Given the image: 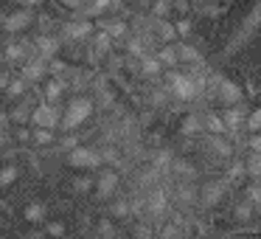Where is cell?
<instances>
[{
    "mask_svg": "<svg viewBox=\"0 0 261 239\" xmlns=\"http://www.w3.org/2000/svg\"><path fill=\"white\" fill-rule=\"evenodd\" d=\"M96 110V104H93L90 96H73L68 102V107L62 110V118H59V127H65V130H76V127L82 124V121L90 118V113Z\"/></svg>",
    "mask_w": 261,
    "mask_h": 239,
    "instance_id": "obj_1",
    "label": "cell"
},
{
    "mask_svg": "<svg viewBox=\"0 0 261 239\" xmlns=\"http://www.w3.org/2000/svg\"><path fill=\"white\" fill-rule=\"evenodd\" d=\"M169 90H171V96L180 99V102H194V99H199L202 79L182 76V74H169Z\"/></svg>",
    "mask_w": 261,
    "mask_h": 239,
    "instance_id": "obj_2",
    "label": "cell"
},
{
    "mask_svg": "<svg viewBox=\"0 0 261 239\" xmlns=\"http://www.w3.org/2000/svg\"><path fill=\"white\" fill-rule=\"evenodd\" d=\"M59 118H62V110L57 104H40V107L31 110V124L37 130H57L59 127Z\"/></svg>",
    "mask_w": 261,
    "mask_h": 239,
    "instance_id": "obj_3",
    "label": "cell"
},
{
    "mask_svg": "<svg viewBox=\"0 0 261 239\" xmlns=\"http://www.w3.org/2000/svg\"><path fill=\"white\" fill-rule=\"evenodd\" d=\"M93 31H96V23H90V20H68V23H62V31H59V40H90Z\"/></svg>",
    "mask_w": 261,
    "mask_h": 239,
    "instance_id": "obj_4",
    "label": "cell"
},
{
    "mask_svg": "<svg viewBox=\"0 0 261 239\" xmlns=\"http://www.w3.org/2000/svg\"><path fill=\"white\" fill-rule=\"evenodd\" d=\"M68 166H73V169H96V166H101V155L90 147H73L68 152Z\"/></svg>",
    "mask_w": 261,
    "mask_h": 239,
    "instance_id": "obj_5",
    "label": "cell"
},
{
    "mask_svg": "<svg viewBox=\"0 0 261 239\" xmlns=\"http://www.w3.org/2000/svg\"><path fill=\"white\" fill-rule=\"evenodd\" d=\"M31 23H34V14H31V9H17V12L6 14V20L0 23V29L9 31V34H20V31H25Z\"/></svg>",
    "mask_w": 261,
    "mask_h": 239,
    "instance_id": "obj_6",
    "label": "cell"
},
{
    "mask_svg": "<svg viewBox=\"0 0 261 239\" xmlns=\"http://www.w3.org/2000/svg\"><path fill=\"white\" fill-rule=\"evenodd\" d=\"M225 192H227V183L225 180H208L202 188L197 192V197H199V203L202 205H216V203H222V197H225Z\"/></svg>",
    "mask_w": 261,
    "mask_h": 239,
    "instance_id": "obj_7",
    "label": "cell"
},
{
    "mask_svg": "<svg viewBox=\"0 0 261 239\" xmlns=\"http://www.w3.org/2000/svg\"><path fill=\"white\" fill-rule=\"evenodd\" d=\"M93 188H96V197L98 200H110L115 192H118V172L107 169L98 175V180H93Z\"/></svg>",
    "mask_w": 261,
    "mask_h": 239,
    "instance_id": "obj_8",
    "label": "cell"
},
{
    "mask_svg": "<svg viewBox=\"0 0 261 239\" xmlns=\"http://www.w3.org/2000/svg\"><path fill=\"white\" fill-rule=\"evenodd\" d=\"M216 96L222 99V104H227V107H236V104H242L244 93H242V87H239L236 82L219 79V82H216Z\"/></svg>",
    "mask_w": 261,
    "mask_h": 239,
    "instance_id": "obj_9",
    "label": "cell"
},
{
    "mask_svg": "<svg viewBox=\"0 0 261 239\" xmlns=\"http://www.w3.org/2000/svg\"><path fill=\"white\" fill-rule=\"evenodd\" d=\"M48 76V62L42 57H37V54H31L29 59L23 62V79L25 82H40Z\"/></svg>",
    "mask_w": 261,
    "mask_h": 239,
    "instance_id": "obj_10",
    "label": "cell"
},
{
    "mask_svg": "<svg viewBox=\"0 0 261 239\" xmlns=\"http://www.w3.org/2000/svg\"><path fill=\"white\" fill-rule=\"evenodd\" d=\"M59 42H62V40H59V37H51V34H40V37H37V40H34V54H37V57H42V59H45V62H48V59H54V57H57V54H59Z\"/></svg>",
    "mask_w": 261,
    "mask_h": 239,
    "instance_id": "obj_11",
    "label": "cell"
},
{
    "mask_svg": "<svg viewBox=\"0 0 261 239\" xmlns=\"http://www.w3.org/2000/svg\"><path fill=\"white\" fill-rule=\"evenodd\" d=\"M219 118H222V124H225V130L236 132V130H242V127H244V118H247V113H244V110L236 104V107H227L225 113L219 115Z\"/></svg>",
    "mask_w": 261,
    "mask_h": 239,
    "instance_id": "obj_12",
    "label": "cell"
},
{
    "mask_svg": "<svg viewBox=\"0 0 261 239\" xmlns=\"http://www.w3.org/2000/svg\"><path fill=\"white\" fill-rule=\"evenodd\" d=\"M29 51H31V42H25V40L6 42V59L9 62H25V59H29Z\"/></svg>",
    "mask_w": 261,
    "mask_h": 239,
    "instance_id": "obj_13",
    "label": "cell"
},
{
    "mask_svg": "<svg viewBox=\"0 0 261 239\" xmlns=\"http://www.w3.org/2000/svg\"><path fill=\"white\" fill-rule=\"evenodd\" d=\"M90 51L96 54V57H107V54L113 51V37L104 34V31H93V37H90Z\"/></svg>",
    "mask_w": 261,
    "mask_h": 239,
    "instance_id": "obj_14",
    "label": "cell"
},
{
    "mask_svg": "<svg viewBox=\"0 0 261 239\" xmlns=\"http://www.w3.org/2000/svg\"><path fill=\"white\" fill-rule=\"evenodd\" d=\"M177 59L186 62V65H202V54H199L194 45H186V42L177 45Z\"/></svg>",
    "mask_w": 261,
    "mask_h": 239,
    "instance_id": "obj_15",
    "label": "cell"
},
{
    "mask_svg": "<svg viewBox=\"0 0 261 239\" xmlns=\"http://www.w3.org/2000/svg\"><path fill=\"white\" fill-rule=\"evenodd\" d=\"M23 214H25V220H29L31 225H40V222H45L48 208H45V203H29Z\"/></svg>",
    "mask_w": 261,
    "mask_h": 239,
    "instance_id": "obj_16",
    "label": "cell"
},
{
    "mask_svg": "<svg viewBox=\"0 0 261 239\" xmlns=\"http://www.w3.org/2000/svg\"><path fill=\"white\" fill-rule=\"evenodd\" d=\"M158 62L163 65V68H177L180 65V59H177V45L174 42H169V45H163L158 51Z\"/></svg>",
    "mask_w": 261,
    "mask_h": 239,
    "instance_id": "obj_17",
    "label": "cell"
},
{
    "mask_svg": "<svg viewBox=\"0 0 261 239\" xmlns=\"http://www.w3.org/2000/svg\"><path fill=\"white\" fill-rule=\"evenodd\" d=\"M98 31H104V34H110V37H124L129 29H126L124 20H101V23H98Z\"/></svg>",
    "mask_w": 261,
    "mask_h": 239,
    "instance_id": "obj_18",
    "label": "cell"
},
{
    "mask_svg": "<svg viewBox=\"0 0 261 239\" xmlns=\"http://www.w3.org/2000/svg\"><path fill=\"white\" fill-rule=\"evenodd\" d=\"M138 62H141V68H138V70H141L143 76H158L160 70H163V65L158 62V57H149V54H143Z\"/></svg>",
    "mask_w": 261,
    "mask_h": 239,
    "instance_id": "obj_19",
    "label": "cell"
},
{
    "mask_svg": "<svg viewBox=\"0 0 261 239\" xmlns=\"http://www.w3.org/2000/svg\"><path fill=\"white\" fill-rule=\"evenodd\" d=\"M205 127H202V115L199 113H191L186 121H182V135H199Z\"/></svg>",
    "mask_w": 261,
    "mask_h": 239,
    "instance_id": "obj_20",
    "label": "cell"
},
{
    "mask_svg": "<svg viewBox=\"0 0 261 239\" xmlns=\"http://www.w3.org/2000/svg\"><path fill=\"white\" fill-rule=\"evenodd\" d=\"M154 29H158V37L163 40V45H169V42H174V40H177V34H174V23H169V20H158V23H154Z\"/></svg>",
    "mask_w": 261,
    "mask_h": 239,
    "instance_id": "obj_21",
    "label": "cell"
},
{
    "mask_svg": "<svg viewBox=\"0 0 261 239\" xmlns=\"http://www.w3.org/2000/svg\"><path fill=\"white\" fill-rule=\"evenodd\" d=\"M208 144H211V149H214L219 158H230V155H233V147L225 141V135H211Z\"/></svg>",
    "mask_w": 261,
    "mask_h": 239,
    "instance_id": "obj_22",
    "label": "cell"
},
{
    "mask_svg": "<svg viewBox=\"0 0 261 239\" xmlns=\"http://www.w3.org/2000/svg\"><path fill=\"white\" fill-rule=\"evenodd\" d=\"M244 175H250L253 180L261 177V155L258 152H250V158L244 160Z\"/></svg>",
    "mask_w": 261,
    "mask_h": 239,
    "instance_id": "obj_23",
    "label": "cell"
},
{
    "mask_svg": "<svg viewBox=\"0 0 261 239\" xmlns=\"http://www.w3.org/2000/svg\"><path fill=\"white\" fill-rule=\"evenodd\" d=\"M29 118H31V107H29V102H20L17 107H14L12 113H9V121H14V124H20V127H23Z\"/></svg>",
    "mask_w": 261,
    "mask_h": 239,
    "instance_id": "obj_24",
    "label": "cell"
},
{
    "mask_svg": "<svg viewBox=\"0 0 261 239\" xmlns=\"http://www.w3.org/2000/svg\"><path fill=\"white\" fill-rule=\"evenodd\" d=\"M42 96H45V104H57L59 96H62V82L59 79H51L45 85V90H42Z\"/></svg>",
    "mask_w": 261,
    "mask_h": 239,
    "instance_id": "obj_25",
    "label": "cell"
},
{
    "mask_svg": "<svg viewBox=\"0 0 261 239\" xmlns=\"http://www.w3.org/2000/svg\"><path fill=\"white\" fill-rule=\"evenodd\" d=\"M25 87H29V82L25 79H9V85H6V96L9 99H23L25 96Z\"/></svg>",
    "mask_w": 261,
    "mask_h": 239,
    "instance_id": "obj_26",
    "label": "cell"
},
{
    "mask_svg": "<svg viewBox=\"0 0 261 239\" xmlns=\"http://www.w3.org/2000/svg\"><path fill=\"white\" fill-rule=\"evenodd\" d=\"M202 127L205 130H211L208 135H225V124H222V118L219 115H202Z\"/></svg>",
    "mask_w": 261,
    "mask_h": 239,
    "instance_id": "obj_27",
    "label": "cell"
},
{
    "mask_svg": "<svg viewBox=\"0 0 261 239\" xmlns=\"http://www.w3.org/2000/svg\"><path fill=\"white\" fill-rule=\"evenodd\" d=\"M253 214H255V211H253V205H250L247 200H242V203L233 205V217H236L239 222H250V220H253Z\"/></svg>",
    "mask_w": 261,
    "mask_h": 239,
    "instance_id": "obj_28",
    "label": "cell"
},
{
    "mask_svg": "<svg viewBox=\"0 0 261 239\" xmlns=\"http://www.w3.org/2000/svg\"><path fill=\"white\" fill-rule=\"evenodd\" d=\"M149 211H152L154 217H160L166 211V194L163 192H154L152 197H149Z\"/></svg>",
    "mask_w": 261,
    "mask_h": 239,
    "instance_id": "obj_29",
    "label": "cell"
},
{
    "mask_svg": "<svg viewBox=\"0 0 261 239\" xmlns=\"http://www.w3.org/2000/svg\"><path fill=\"white\" fill-rule=\"evenodd\" d=\"M126 51H129V57H138V59H141L143 54H146V45H143L141 37H129V42H126Z\"/></svg>",
    "mask_w": 261,
    "mask_h": 239,
    "instance_id": "obj_30",
    "label": "cell"
},
{
    "mask_svg": "<svg viewBox=\"0 0 261 239\" xmlns=\"http://www.w3.org/2000/svg\"><path fill=\"white\" fill-rule=\"evenodd\" d=\"M247 203L253 205V211H261V183H253L247 188Z\"/></svg>",
    "mask_w": 261,
    "mask_h": 239,
    "instance_id": "obj_31",
    "label": "cell"
},
{
    "mask_svg": "<svg viewBox=\"0 0 261 239\" xmlns=\"http://www.w3.org/2000/svg\"><path fill=\"white\" fill-rule=\"evenodd\" d=\"M244 127H247L250 132H261V107H255L253 113H247V118H244Z\"/></svg>",
    "mask_w": 261,
    "mask_h": 239,
    "instance_id": "obj_32",
    "label": "cell"
},
{
    "mask_svg": "<svg viewBox=\"0 0 261 239\" xmlns=\"http://www.w3.org/2000/svg\"><path fill=\"white\" fill-rule=\"evenodd\" d=\"M177 197H180V203H194V200H197V188L182 183V186L177 188Z\"/></svg>",
    "mask_w": 261,
    "mask_h": 239,
    "instance_id": "obj_33",
    "label": "cell"
},
{
    "mask_svg": "<svg viewBox=\"0 0 261 239\" xmlns=\"http://www.w3.org/2000/svg\"><path fill=\"white\" fill-rule=\"evenodd\" d=\"M110 214H113V217H129L132 214L129 203H126V200H115V203L110 205Z\"/></svg>",
    "mask_w": 261,
    "mask_h": 239,
    "instance_id": "obj_34",
    "label": "cell"
},
{
    "mask_svg": "<svg viewBox=\"0 0 261 239\" xmlns=\"http://www.w3.org/2000/svg\"><path fill=\"white\" fill-rule=\"evenodd\" d=\"M42 233H45V236L59 239V236H65V225H62V222H51V225H45V228H42Z\"/></svg>",
    "mask_w": 261,
    "mask_h": 239,
    "instance_id": "obj_35",
    "label": "cell"
},
{
    "mask_svg": "<svg viewBox=\"0 0 261 239\" xmlns=\"http://www.w3.org/2000/svg\"><path fill=\"white\" fill-rule=\"evenodd\" d=\"M14 177H17V169H14V166H6V169L0 172V188H3V186H12Z\"/></svg>",
    "mask_w": 261,
    "mask_h": 239,
    "instance_id": "obj_36",
    "label": "cell"
},
{
    "mask_svg": "<svg viewBox=\"0 0 261 239\" xmlns=\"http://www.w3.org/2000/svg\"><path fill=\"white\" fill-rule=\"evenodd\" d=\"M31 138H34L37 144H51L54 141V130H34Z\"/></svg>",
    "mask_w": 261,
    "mask_h": 239,
    "instance_id": "obj_37",
    "label": "cell"
},
{
    "mask_svg": "<svg viewBox=\"0 0 261 239\" xmlns=\"http://www.w3.org/2000/svg\"><path fill=\"white\" fill-rule=\"evenodd\" d=\"M174 34L177 37H188V34H191V20H186V17L177 20V23H174Z\"/></svg>",
    "mask_w": 261,
    "mask_h": 239,
    "instance_id": "obj_38",
    "label": "cell"
},
{
    "mask_svg": "<svg viewBox=\"0 0 261 239\" xmlns=\"http://www.w3.org/2000/svg\"><path fill=\"white\" fill-rule=\"evenodd\" d=\"M169 3H166V0H158V3H154V9H152V12H154V17H158V20H163L166 17V14H169Z\"/></svg>",
    "mask_w": 261,
    "mask_h": 239,
    "instance_id": "obj_39",
    "label": "cell"
},
{
    "mask_svg": "<svg viewBox=\"0 0 261 239\" xmlns=\"http://www.w3.org/2000/svg\"><path fill=\"white\" fill-rule=\"evenodd\" d=\"M73 188H76V192H90V188H93V180H90V177H76Z\"/></svg>",
    "mask_w": 261,
    "mask_h": 239,
    "instance_id": "obj_40",
    "label": "cell"
},
{
    "mask_svg": "<svg viewBox=\"0 0 261 239\" xmlns=\"http://www.w3.org/2000/svg\"><path fill=\"white\" fill-rule=\"evenodd\" d=\"M247 147H250V152H258L261 155V132H253V135H250Z\"/></svg>",
    "mask_w": 261,
    "mask_h": 239,
    "instance_id": "obj_41",
    "label": "cell"
},
{
    "mask_svg": "<svg viewBox=\"0 0 261 239\" xmlns=\"http://www.w3.org/2000/svg\"><path fill=\"white\" fill-rule=\"evenodd\" d=\"M101 12H107V9H115V6H121V0H93Z\"/></svg>",
    "mask_w": 261,
    "mask_h": 239,
    "instance_id": "obj_42",
    "label": "cell"
},
{
    "mask_svg": "<svg viewBox=\"0 0 261 239\" xmlns=\"http://www.w3.org/2000/svg\"><path fill=\"white\" fill-rule=\"evenodd\" d=\"M174 169L180 172V175H188V177H194V166L182 163V160H174Z\"/></svg>",
    "mask_w": 261,
    "mask_h": 239,
    "instance_id": "obj_43",
    "label": "cell"
},
{
    "mask_svg": "<svg viewBox=\"0 0 261 239\" xmlns=\"http://www.w3.org/2000/svg\"><path fill=\"white\" fill-rule=\"evenodd\" d=\"M9 79H12V76H9V70H6V68H0V93L6 90V85H9Z\"/></svg>",
    "mask_w": 261,
    "mask_h": 239,
    "instance_id": "obj_44",
    "label": "cell"
},
{
    "mask_svg": "<svg viewBox=\"0 0 261 239\" xmlns=\"http://www.w3.org/2000/svg\"><path fill=\"white\" fill-rule=\"evenodd\" d=\"M59 3H62L65 9H73V12H76V9H79L82 3H85V0H59Z\"/></svg>",
    "mask_w": 261,
    "mask_h": 239,
    "instance_id": "obj_45",
    "label": "cell"
},
{
    "mask_svg": "<svg viewBox=\"0 0 261 239\" xmlns=\"http://www.w3.org/2000/svg\"><path fill=\"white\" fill-rule=\"evenodd\" d=\"M17 141H31V132L25 130V127H20V130H17Z\"/></svg>",
    "mask_w": 261,
    "mask_h": 239,
    "instance_id": "obj_46",
    "label": "cell"
},
{
    "mask_svg": "<svg viewBox=\"0 0 261 239\" xmlns=\"http://www.w3.org/2000/svg\"><path fill=\"white\" fill-rule=\"evenodd\" d=\"M6 127H9V113L6 110H0V132L6 130Z\"/></svg>",
    "mask_w": 261,
    "mask_h": 239,
    "instance_id": "obj_47",
    "label": "cell"
},
{
    "mask_svg": "<svg viewBox=\"0 0 261 239\" xmlns=\"http://www.w3.org/2000/svg\"><path fill=\"white\" fill-rule=\"evenodd\" d=\"M17 3H20L23 9H31V6H40L42 0H17Z\"/></svg>",
    "mask_w": 261,
    "mask_h": 239,
    "instance_id": "obj_48",
    "label": "cell"
},
{
    "mask_svg": "<svg viewBox=\"0 0 261 239\" xmlns=\"http://www.w3.org/2000/svg\"><path fill=\"white\" fill-rule=\"evenodd\" d=\"M23 239H45V233H42V231H29Z\"/></svg>",
    "mask_w": 261,
    "mask_h": 239,
    "instance_id": "obj_49",
    "label": "cell"
},
{
    "mask_svg": "<svg viewBox=\"0 0 261 239\" xmlns=\"http://www.w3.org/2000/svg\"><path fill=\"white\" fill-rule=\"evenodd\" d=\"M6 141H9V135H6V132H0V149L6 147Z\"/></svg>",
    "mask_w": 261,
    "mask_h": 239,
    "instance_id": "obj_50",
    "label": "cell"
},
{
    "mask_svg": "<svg viewBox=\"0 0 261 239\" xmlns=\"http://www.w3.org/2000/svg\"><path fill=\"white\" fill-rule=\"evenodd\" d=\"M93 239H98V236H93Z\"/></svg>",
    "mask_w": 261,
    "mask_h": 239,
    "instance_id": "obj_51",
    "label": "cell"
}]
</instances>
